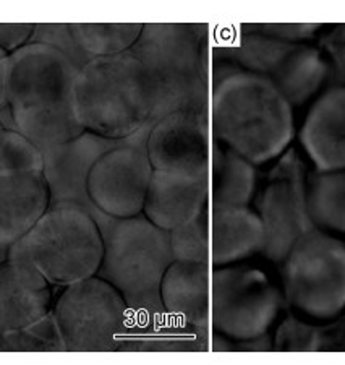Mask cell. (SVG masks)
Segmentation results:
<instances>
[{"label": "cell", "instance_id": "cell-27", "mask_svg": "<svg viewBox=\"0 0 345 365\" xmlns=\"http://www.w3.org/2000/svg\"><path fill=\"white\" fill-rule=\"evenodd\" d=\"M253 33L274 39L289 41V43H303L318 31V23H261L253 26Z\"/></svg>", "mask_w": 345, "mask_h": 365}, {"label": "cell", "instance_id": "cell-5", "mask_svg": "<svg viewBox=\"0 0 345 365\" xmlns=\"http://www.w3.org/2000/svg\"><path fill=\"white\" fill-rule=\"evenodd\" d=\"M73 114L85 132L109 140L151 128L153 94L138 58L124 52L85 62L73 83Z\"/></svg>", "mask_w": 345, "mask_h": 365}, {"label": "cell", "instance_id": "cell-26", "mask_svg": "<svg viewBox=\"0 0 345 365\" xmlns=\"http://www.w3.org/2000/svg\"><path fill=\"white\" fill-rule=\"evenodd\" d=\"M321 336L317 328L307 325L295 317H287L277 328L272 339V351L312 352L319 349Z\"/></svg>", "mask_w": 345, "mask_h": 365}, {"label": "cell", "instance_id": "cell-2", "mask_svg": "<svg viewBox=\"0 0 345 365\" xmlns=\"http://www.w3.org/2000/svg\"><path fill=\"white\" fill-rule=\"evenodd\" d=\"M209 114L216 141L255 166L276 160L295 137L292 104L265 76L242 68L218 81Z\"/></svg>", "mask_w": 345, "mask_h": 365}, {"label": "cell", "instance_id": "cell-22", "mask_svg": "<svg viewBox=\"0 0 345 365\" xmlns=\"http://www.w3.org/2000/svg\"><path fill=\"white\" fill-rule=\"evenodd\" d=\"M305 197L314 227L345 234V170H314L308 175Z\"/></svg>", "mask_w": 345, "mask_h": 365}, {"label": "cell", "instance_id": "cell-9", "mask_svg": "<svg viewBox=\"0 0 345 365\" xmlns=\"http://www.w3.org/2000/svg\"><path fill=\"white\" fill-rule=\"evenodd\" d=\"M282 307V294L260 268L229 264L211 274V329L240 343L266 336Z\"/></svg>", "mask_w": 345, "mask_h": 365}, {"label": "cell", "instance_id": "cell-25", "mask_svg": "<svg viewBox=\"0 0 345 365\" xmlns=\"http://www.w3.org/2000/svg\"><path fill=\"white\" fill-rule=\"evenodd\" d=\"M0 352H65L52 312L31 327L0 333Z\"/></svg>", "mask_w": 345, "mask_h": 365}, {"label": "cell", "instance_id": "cell-21", "mask_svg": "<svg viewBox=\"0 0 345 365\" xmlns=\"http://www.w3.org/2000/svg\"><path fill=\"white\" fill-rule=\"evenodd\" d=\"M256 166L227 146H213L209 187L211 206H250L256 193Z\"/></svg>", "mask_w": 345, "mask_h": 365}, {"label": "cell", "instance_id": "cell-1", "mask_svg": "<svg viewBox=\"0 0 345 365\" xmlns=\"http://www.w3.org/2000/svg\"><path fill=\"white\" fill-rule=\"evenodd\" d=\"M80 67L54 44L28 43L7 58V108L23 137L48 150L85 130L73 114V83Z\"/></svg>", "mask_w": 345, "mask_h": 365}, {"label": "cell", "instance_id": "cell-6", "mask_svg": "<svg viewBox=\"0 0 345 365\" xmlns=\"http://www.w3.org/2000/svg\"><path fill=\"white\" fill-rule=\"evenodd\" d=\"M26 257L54 287L96 276L104 257L97 221L80 206H54L20 239Z\"/></svg>", "mask_w": 345, "mask_h": 365}, {"label": "cell", "instance_id": "cell-28", "mask_svg": "<svg viewBox=\"0 0 345 365\" xmlns=\"http://www.w3.org/2000/svg\"><path fill=\"white\" fill-rule=\"evenodd\" d=\"M34 31L33 23H0V57H10L26 46Z\"/></svg>", "mask_w": 345, "mask_h": 365}, {"label": "cell", "instance_id": "cell-15", "mask_svg": "<svg viewBox=\"0 0 345 365\" xmlns=\"http://www.w3.org/2000/svg\"><path fill=\"white\" fill-rule=\"evenodd\" d=\"M54 299V286L38 272L16 240L0 263V333L43 320L52 312Z\"/></svg>", "mask_w": 345, "mask_h": 365}, {"label": "cell", "instance_id": "cell-10", "mask_svg": "<svg viewBox=\"0 0 345 365\" xmlns=\"http://www.w3.org/2000/svg\"><path fill=\"white\" fill-rule=\"evenodd\" d=\"M43 169V151L7 128L0 148V245L20 240L49 210Z\"/></svg>", "mask_w": 345, "mask_h": 365}, {"label": "cell", "instance_id": "cell-7", "mask_svg": "<svg viewBox=\"0 0 345 365\" xmlns=\"http://www.w3.org/2000/svg\"><path fill=\"white\" fill-rule=\"evenodd\" d=\"M65 352H114L132 331L133 319L124 297L99 276L73 282L52 305Z\"/></svg>", "mask_w": 345, "mask_h": 365}, {"label": "cell", "instance_id": "cell-8", "mask_svg": "<svg viewBox=\"0 0 345 365\" xmlns=\"http://www.w3.org/2000/svg\"><path fill=\"white\" fill-rule=\"evenodd\" d=\"M282 287L297 312L334 319L345 309V242L319 229L303 235L282 262Z\"/></svg>", "mask_w": 345, "mask_h": 365}, {"label": "cell", "instance_id": "cell-23", "mask_svg": "<svg viewBox=\"0 0 345 365\" xmlns=\"http://www.w3.org/2000/svg\"><path fill=\"white\" fill-rule=\"evenodd\" d=\"M143 28L144 23H70L67 31L81 51L95 58L128 52Z\"/></svg>", "mask_w": 345, "mask_h": 365}, {"label": "cell", "instance_id": "cell-31", "mask_svg": "<svg viewBox=\"0 0 345 365\" xmlns=\"http://www.w3.org/2000/svg\"><path fill=\"white\" fill-rule=\"evenodd\" d=\"M5 130H7V128H5L4 122L0 120V148H2V141H4V137H5Z\"/></svg>", "mask_w": 345, "mask_h": 365}, {"label": "cell", "instance_id": "cell-11", "mask_svg": "<svg viewBox=\"0 0 345 365\" xmlns=\"http://www.w3.org/2000/svg\"><path fill=\"white\" fill-rule=\"evenodd\" d=\"M233 56L242 70L265 76L276 85L292 108L308 103L329 75V63L318 47L274 39L253 31L242 34L235 43Z\"/></svg>", "mask_w": 345, "mask_h": 365}, {"label": "cell", "instance_id": "cell-24", "mask_svg": "<svg viewBox=\"0 0 345 365\" xmlns=\"http://www.w3.org/2000/svg\"><path fill=\"white\" fill-rule=\"evenodd\" d=\"M209 213L200 215L186 225L169 231L174 262L209 263L211 260V225ZM211 264V263H209Z\"/></svg>", "mask_w": 345, "mask_h": 365}, {"label": "cell", "instance_id": "cell-3", "mask_svg": "<svg viewBox=\"0 0 345 365\" xmlns=\"http://www.w3.org/2000/svg\"><path fill=\"white\" fill-rule=\"evenodd\" d=\"M104 257L96 276L112 284L132 312V331L172 325L161 302V282L174 263L169 232L144 215L112 220L102 231Z\"/></svg>", "mask_w": 345, "mask_h": 365}, {"label": "cell", "instance_id": "cell-19", "mask_svg": "<svg viewBox=\"0 0 345 365\" xmlns=\"http://www.w3.org/2000/svg\"><path fill=\"white\" fill-rule=\"evenodd\" d=\"M298 140L317 173L345 170V86L331 88L313 103Z\"/></svg>", "mask_w": 345, "mask_h": 365}, {"label": "cell", "instance_id": "cell-30", "mask_svg": "<svg viewBox=\"0 0 345 365\" xmlns=\"http://www.w3.org/2000/svg\"><path fill=\"white\" fill-rule=\"evenodd\" d=\"M7 58L0 57V109L7 108V93H5V80H7Z\"/></svg>", "mask_w": 345, "mask_h": 365}, {"label": "cell", "instance_id": "cell-4", "mask_svg": "<svg viewBox=\"0 0 345 365\" xmlns=\"http://www.w3.org/2000/svg\"><path fill=\"white\" fill-rule=\"evenodd\" d=\"M142 63L153 94L149 127L177 110L208 114L211 93L208 41L195 25L144 23L130 51Z\"/></svg>", "mask_w": 345, "mask_h": 365}, {"label": "cell", "instance_id": "cell-13", "mask_svg": "<svg viewBox=\"0 0 345 365\" xmlns=\"http://www.w3.org/2000/svg\"><path fill=\"white\" fill-rule=\"evenodd\" d=\"M127 140H109L96 133L83 132L72 141L43 150L44 179L49 188V208L80 206L95 216L101 232L112 217L102 215L87 195V175L104 153Z\"/></svg>", "mask_w": 345, "mask_h": 365}, {"label": "cell", "instance_id": "cell-20", "mask_svg": "<svg viewBox=\"0 0 345 365\" xmlns=\"http://www.w3.org/2000/svg\"><path fill=\"white\" fill-rule=\"evenodd\" d=\"M211 267L238 264L261 253L265 229L250 206H211Z\"/></svg>", "mask_w": 345, "mask_h": 365}, {"label": "cell", "instance_id": "cell-17", "mask_svg": "<svg viewBox=\"0 0 345 365\" xmlns=\"http://www.w3.org/2000/svg\"><path fill=\"white\" fill-rule=\"evenodd\" d=\"M211 264L174 262L161 282V302L175 328L198 339L211 333Z\"/></svg>", "mask_w": 345, "mask_h": 365}, {"label": "cell", "instance_id": "cell-29", "mask_svg": "<svg viewBox=\"0 0 345 365\" xmlns=\"http://www.w3.org/2000/svg\"><path fill=\"white\" fill-rule=\"evenodd\" d=\"M329 51L337 66L345 72V25L339 26L329 38Z\"/></svg>", "mask_w": 345, "mask_h": 365}, {"label": "cell", "instance_id": "cell-16", "mask_svg": "<svg viewBox=\"0 0 345 365\" xmlns=\"http://www.w3.org/2000/svg\"><path fill=\"white\" fill-rule=\"evenodd\" d=\"M265 229L262 257L282 263L303 235L317 229L308 213L303 179H276L262 190L258 211Z\"/></svg>", "mask_w": 345, "mask_h": 365}, {"label": "cell", "instance_id": "cell-18", "mask_svg": "<svg viewBox=\"0 0 345 365\" xmlns=\"http://www.w3.org/2000/svg\"><path fill=\"white\" fill-rule=\"evenodd\" d=\"M209 175L153 170L143 215L154 226L172 231L209 210Z\"/></svg>", "mask_w": 345, "mask_h": 365}, {"label": "cell", "instance_id": "cell-12", "mask_svg": "<svg viewBox=\"0 0 345 365\" xmlns=\"http://www.w3.org/2000/svg\"><path fill=\"white\" fill-rule=\"evenodd\" d=\"M153 170L144 143L132 137L95 163L87 175V195L102 215L112 220L143 215Z\"/></svg>", "mask_w": 345, "mask_h": 365}, {"label": "cell", "instance_id": "cell-14", "mask_svg": "<svg viewBox=\"0 0 345 365\" xmlns=\"http://www.w3.org/2000/svg\"><path fill=\"white\" fill-rule=\"evenodd\" d=\"M213 132L208 114L177 110L151 125L144 148L154 170L209 175Z\"/></svg>", "mask_w": 345, "mask_h": 365}]
</instances>
